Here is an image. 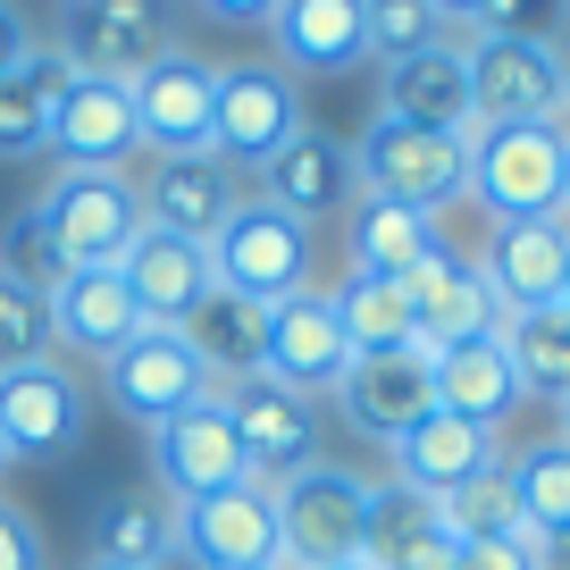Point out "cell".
I'll use <instances>...</instances> for the list:
<instances>
[{"mask_svg": "<svg viewBox=\"0 0 570 570\" xmlns=\"http://www.w3.org/2000/svg\"><path fill=\"white\" fill-rule=\"evenodd\" d=\"M135 336H142V311H135V294H126L118 268H68V277H59V294H51V344H68V353H85V361H101V370H109Z\"/></svg>", "mask_w": 570, "mask_h": 570, "instance_id": "cell-22", "label": "cell"}, {"mask_svg": "<svg viewBox=\"0 0 570 570\" xmlns=\"http://www.w3.org/2000/svg\"><path fill=\"white\" fill-rule=\"evenodd\" d=\"M428 386H436V411L479 420V428H503L520 411V377H512V353H503V327L428 353Z\"/></svg>", "mask_w": 570, "mask_h": 570, "instance_id": "cell-26", "label": "cell"}, {"mask_svg": "<svg viewBox=\"0 0 570 570\" xmlns=\"http://www.w3.org/2000/svg\"><path fill=\"white\" fill-rule=\"evenodd\" d=\"M151 570H210V562H202V553L177 537V546H160V553H151Z\"/></svg>", "mask_w": 570, "mask_h": 570, "instance_id": "cell-46", "label": "cell"}, {"mask_svg": "<svg viewBox=\"0 0 570 570\" xmlns=\"http://www.w3.org/2000/svg\"><path fill=\"white\" fill-rule=\"evenodd\" d=\"M428 9H436L445 26H470V18H479V0H428Z\"/></svg>", "mask_w": 570, "mask_h": 570, "instance_id": "cell-47", "label": "cell"}, {"mask_svg": "<svg viewBox=\"0 0 570 570\" xmlns=\"http://www.w3.org/2000/svg\"><path fill=\"white\" fill-rule=\"evenodd\" d=\"M168 51H177V0H68V26H59L68 76L135 85V76L160 68Z\"/></svg>", "mask_w": 570, "mask_h": 570, "instance_id": "cell-5", "label": "cell"}, {"mask_svg": "<svg viewBox=\"0 0 570 570\" xmlns=\"http://www.w3.org/2000/svg\"><path fill=\"white\" fill-rule=\"evenodd\" d=\"M570 18V0H479L470 35H520V42H553V26Z\"/></svg>", "mask_w": 570, "mask_h": 570, "instance_id": "cell-40", "label": "cell"}, {"mask_svg": "<svg viewBox=\"0 0 570 570\" xmlns=\"http://www.w3.org/2000/svg\"><path fill=\"white\" fill-rule=\"evenodd\" d=\"M503 470H512V495H520V529L529 537H562L570 529V445L562 436L512 453Z\"/></svg>", "mask_w": 570, "mask_h": 570, "instance_id": "cell-36", "label": "cell"}, {"mask_svg": "<svg viewBox=\"0 0 570 570\" xmlns=\"http://www.w3.org/2000/svg\"><path fill=\"white\" fill-rule=\"evenodd\" d=\"M202 18H218V26H268L277 18V0H194Z\"/></svg>", "mask_w": 570, "mask_h": 570, "instance_id": "cell-43", "label": "cell"}, {"mask_svg": "<svg viewBox=\"0 0 570 570\" xmlns=\"http://www.w3.org/2000/svg\"><path fill=\"white\" fill-rule=\"evenodd\" d=\"M268 570H294V562H268Z\"/></svg>", "mask_w": 570, "mask_h": 570, "instance_id": "cell-54", "label": "cell"}, {"mask_svg": "<svg viewBox=\"0 0 570 570\" xmlns=\"http://www.w3.org/2000/svg\"><path fill=\"white\" fill-rule=\"evenodd\" d=\"M177 336L202 353V370H210L218 386H235V377H261L268 311H261V303H244V294H227V285H210V294L194 303V320H185Z\"/></svg>", "mask_w": 570, "mask_h": 570, "instance_id": "cell-32", "label": "cell"}, {"mask_svg": "<svg viewBox=\"0 0 570 570\" xmlns=\"http://www.w3.org/2000/svg\"><path fill=\"white\" fill-rule=\"evenodd\" d=\"M453 570H529V537H495V546H453Z\"/></svg>", "mask_w": 570, "mask_h": 570, "instance_id": "cell-42", "label": "cell"}, {"mask_svg": "<svg viewBox=\"0 0 570 570\" xmlns=\"http://www.w3.org/2000/svg\"><path fill=\"white\" fill-rule=\"evenodd\" d=\"M303 135V92L277 59H244V68H218V101H210V151L227 168H252L261 177L268 151Z\"/></svg>", "mask_w": 570, "mask_h": 570, "instance_id": "cell-9", "label": "cell"}, {"mask_svg": "<svg viewBox=\"0 0 570 570\" xmlns=\"http://www.w3.org/2000/svg\"><path fill=\"white\" fill-rule=\"evenodd\" d=\"M135 126H142V151H160V160H185V151H210V101H218V68L177 51L160 68H142L135 85Z\"/></svg>", "mask_w": 570, "mask_h": 570, "instance_id": "cell-17", "label": "cell"}, {"mask_svg": "<svg viewBox=\"0 0 570 570\" xmlns=\"http://www.w3.org/2000/svg\"><path fill=\"white\" fill-rule=\"evenodd\" d=\"M327 303H336V320H344L353 361H370V353H420V344H411V303H403V285H394V277H344Z\"/></svg>", "mask_w": 570, "mask_h": 570, "instance_id": "cell-33", "label": "cell"}, {"mask_svg": "<svg viewBox=\"0 0 570 570\" xmlns=\"http://www.w3.org/2000/svg\"><path fill=\"white\" fill-rule=\"evenodd\" d=\"M59 92H68V59L35 42L18 68L0 76V160H42V151H51Z\"/></svg>", "mask_w": 570, "mask_h": 570, "instance_id": "cell-30", "label": "cell"}, {"mask_svg": "<svg viewBox=\"0 0 570 570\" xmlns=\"http://www.w3.org/2000/svg\"><path fill=\"white\" fill-rule=\"evenodd\" d=\"M403 303H411V344H420V353H445V344H462V336L503 327V311H495V294H487L479 261L453 252L445 235H436V252L403 277Z\"/></svg>", "mask_w": 570, "mask_h": 570, "instance_id": "cell-15", "label": "cell"}, {"mask_svg": "<svg viewBox=\"0 0 570 570\" xmlns=\"http://www.w3.org/2000/svg\"><path fill=\"white\" fill-rule=\"evenodd\" d=\"M0 277L26 285V294H42V303H51L59 277H68V261H59V235H51V218H42L35 202L0 218Z\"/></svg>", "mask_w": 570, "mask_h": 570, "instance_id": "cell-37", "label": "cell"}, {"mask_svg": "<svg viewBox=\"0 0 570 570\" xmlns=\"http://www.w3.org/2000/svg\"><path fill=\"white\" fill-rule=\"evenodd\" d=\"M562 118H570V51H562Z\"/></svg>", "mask_w": 570, "mask_h": 570, "instance_id": "cell-48", "label": "cell"}, {"mask_svg": "<svg viewBox=\"0 0 570 570\" xmlns=\"http://www.w3.org/2000/svg\"><path fill=\"white\" fill-rule=\"evenodd\" d=\"M244 479V445H235V420H227V394H202L185 403L177 420L151 428V487L177 503L218 495V487Z\"/></svg>", "mask_w": 570, "mask_h": 570, "instance_id": "cell-13", "label": "cell"}, {"mask_svg": "<svg viewBox=\"0 0 570 570\" xmlns=\"http://www.w3.org/2000/svg\"><path fill=\"white\" fill-rule=\"evenodd\" d=\"M92 428V394L68 361H26L0 370V453L9 462H68Z\"/></svg>", "mask_w": 570, "mask_h": 570, "instance_id": "cell-7", "label": "cell"}, {"mask_svg": "<svg viewBox=\"0 0 570 570\" xmlns=\"http://www.w3.org/2000/svg\"><path fill=\"white\" fill-rule=\"evenodd\" d=\"M135 194H142V227L210 252V235L227 227V210L244 202V185H235V168L218 160V151H185V160H160Z\"/></svg>", "mask_w": 570, "mask_h": 570, "instance_id": "cell-19", "label": "cell"}, {"mask_svg": "<svg viewBox=\"0 0 570 570\" xmlns=\"http://www.w3.org/2000/svg\"><path fill=\"white\" fill-rule=\"evenodd\" d=\"M570 126H470V202L495 218H562Z\"/></svg>", "mask_w": 570, "mask_h": 570, "instance_id": "cell-2", "label": "cell"}, {"mask_svg": "<svg viewBox=\"0 0 570 570\" xmlns=\"http://www.w3.org/2000/svg\"><path fill=\"white\" fill-rule=\"evenodd\" d=\"M26 361H51V303L0 277V370H26Z\"/></svg>", "mask_w": 570, "mask_h": 570, "instance_id": "cell-39", "label": "cell"}, {"mask_svg": "<svg viewBox=\"0 0 570 570\" xmlns=\"http://www.w3.org/2000/svg\"><path fill=\"white\" fill-rule=\"evenodd\" d=\"M562 218H570V168H562Z\"/></svg>", "mask_w": 570, "mask_h": 570, "instance_id": "cell-50", "label": "cell"}, {"mask_svg": "<svg viewBox=\"0 0 570 570\" xmlns=\"http://www.w3.org/2000/svg\"><path fill=\"white\" fill-rule=\"evenodd\" d=\"M445 546V520H436V495L403 479H370V512H361V562L377 570H411L420 553Z\"/></svg>", "mask_w": 570, "mask_h": 570, "instance_id": "cell-31", "label": "cell"}, {"mask_svg": "<svg viewBox=\"0 0 570 570\" xmlns=\"http://www.w3.org/2000/svg\"><path fill=\"white\" fill-rule=\"evenodd\" d=\"M202 394H218V377L202 370V353L177 336V327H142V336L109 361V403H118L126 420H142V428L177 420V411L202 403Z\"/></svg>", "mask_w": 570, "mask_h": 570, "instance_id": "cell-16", "label": "cell"}, {"mask_svg": "<svg viewBox=\"0 0 570 570\" xmlns=\"http://www.w3.org/2000/svg\"><path fill=\"white\" fill-rule=\"evenodd\" d=\"M353 142H336V135H320V126L303 118V135L285 142V151H268V168H261V202L268 210H285V218H303V227H320L327 210H353Z\"/></svg>", "mask_w": 570, "mask_h": 570, "instance_id": "cell-20", "label": "cell"}, {"mask_svg": "<svg viewBox=\"0 0 570 570\" xmlns=\"http://www.w3.org/2000/svg\"><path fill=\"white\" fill-rule=\"evenodd\" d=\"M386 453H394V479L420 487V495H445V487H462V479H479V470L503 462V453H495V428L453 420V411H428V420H411Z\"/></svg>", "mask_w": 570, "mask_h": 570, "instance_id": "cell-27", "label": "cell"}, {"mask_svg": "<svg viewBox=\"0 0 570 570\" xmlns=\"http://www.w3.org/2000/svg\"><path fill=\"white\" fill-rule=\"evenodd\" d=\"M361 512H370V479L336 462H311L303 479L277 487V546L294 570H336L361 562Z\"/></svg>", "mask_w": 570, "mask_h": 570, "instance_id": "cell-8", "label": "cell"}, {"mask_svg": "<svg viewBox=\"0 0 570 570\" xmlns=\"http://www.w3.org/2000/svg\"><path fill=\"white\" fill-rule=\"evenodd\" d=\"M553 411H562V445H570V394H562V403H553Z\"/></svg>", "mask_w": 570, "mask_h": 570, "instance_id": "cell-49", "label": "cell"}, {"mask_svg": "<svg viewBox=\"0 0 570 570\" xmlns=\"http://www.w3.org/2000/svg\"><path fill=\"white\" fill-rule=\"evenodd\" d=\"M85 562H109V570H151V553L177 546V495L160 487H118L109 503H92V537H85Z\"/></svg>", "mask_w": 570, "mask_h": 570, "instance_id": "cell-29", "label": "cell"}, {"mask_svg": "<svg viewBox=\"0 0 570 570\" xmlns=\"http://www.w3.org/2000/svg\"><path fill=\"white\" fill-rule=\"evenodd\" d=\"M377 118L394 126H428V135H470V68H462V42H436L420 59H394L377 76Z\"/></svg>", "mask_w": 570, "mask_h": 570, "instance_id": "cell-23", "label": "cell"}, {"mask_svg": "<svg viewBox=\"0 0 570 570\" xmlns=\"http://www.w3.org/2000/svg\"><path fill=\"white\" fill-rule=\"evenodd\" d=\"M353 370V344H344V320L327 303V285H303V294H285L268 303V344H261V377L294 394H336V377Z\"/></svg>", "mask_w": 570, "mask_h": 570, "instance_id": "cell-11", "label": "cell"}, {"mask_svg": "<svg viewBox=\"0 0 570 570\" xmlns=\"http://www.w3.org/2000/svg\"><path fill=\"white\" fill-rule=\"evenodd\" d=\"M336 570H377V562H336Z\"/></svg>", "mask_w": 570, "mask_h": 570, "instance_id": "cell-52", "label": "cell"}, {"mask_svg": "<svg viewBox=\"0 0 570 570\" xmlns=\"http://www.w3.org/2000/svg\"><path fill=\"white\" fill-rule=\"evenodd\" d=\"M177 537L210 570H268V562H285V546H277V487L235 479V487H218V495L177 503Z\"/></svg>", "mask_w": 570, "mask_h": 570, "instance_id": "cell-14", "label": "cell"}, {"mask_svg": "<svg viewBox=\"0 0 570 570\" xmlns=\"http://www.w3.org/2000/svg\"><path fill=\"white\" fill-rule=\"evenodd\" d=\"M227 394V420H235V445H244V479L261 487H285L303 479L311 462H320V403L294 386H277V377H235Z\"/></svg>", "mask_w": 570, "mask_h": 570, "instance_id": "cell-10", "label": "cell"}, {"mask_svg": "<svg viewBox=\"0 0 570 570\" xmlns=\"http://www.w3.org/2000/svg\"><path fill=\"white\" fill-rule=\"evenodd\" d=\"M353 185L370 202H403V210L436 218L470 202V135H428V126L370 118L353 142Z\"/></svg>", "mask_w": 570, "mask_h": 570, "instance_id": "cell-1", "label": "cell"}, {"mask_svg": "<svg viewBox=\"0 0 570 570\" xmlns=\"http://www.w3.org/2000/svg\"><path fill=\"white\" fill-rule=\"evenodd\" d=\"M436 520H445V546H495V537H529L520 529V495H512V470H479V479L445 487L436 495Z\"/></svg>", "mask_w": 570, "mask_h": 570, "instance_id": "cell-35", "label": "cell"}, {"mask_svg": "<svg viewBox=\"0 0 570 570\" xmlns=\"http://www.w3.org/2000/svg\"><path fill=\"white\" fill-rule=\"evenodd\" d=\"M85 570H109V562H85Z\"/></svg>", "mask_w": 570, "mask_h": 570, "instance_id": "cell-55", "label": "cell"}, {"mask_svg": "<svg viewBox=\"0 0 570 570\" xmlns=\"http://www.w3.org/2000/svg\"><path fill=\"white\" fill-rule=\"evenodd\" d=\"M445 42V18L428 0H370V59L394 68V59H420Z\"/></svg>", "mask_w": 570, "mask_h": 570, "instance_id": "cell-38", "label": "cell"}, {"mask_svg": "<svg viewBox=\"0 0 570 570\" xmlns=\"http://www.w3.org/2000/svg\"><path fill=\"white\" fill-rule=\"evenodd\" d=\"M35 210L51 218L68 268H118L142 235V194L126 168H59L35 194Z\"/></svg>", "mask_w": 570, "mask_h": 570, "instance_id": "cell-3", "label": "cell"}, {"mask_svg": "<svg viewBox=\"0 0 570 570\" xmlns=\"http://www.w3.org/2000/svg\"><path fill=\"white\" fill-rule=\"evenodd\" d=\"M210 277L227 285V294H244V303H261V311L285 303V294L311 285V227L268 210L261 194H244L227 210V227L210 235Z\"/></svg>", "mask_w": 570, "mask_h": 570, "instance_id": "cell-4", "label": "cell"}, {"mask_svg": "<svg viewBox=\"0 0 570 570\" xmlns=\"http://www.w3.org/2000/svg\"><path fill=\"white\" fill-rule=\"evenodd\" d=\"M0 479H9V453H0Z\"/></svg>", "mask_w": 570, "mask_h": 570, "instance_id": "cell-53", "label": "cell"}, {"mask_svg": "<svg viewBox=\"0 0 570 570\" xmlns=\"http://www.w3.org/2000/svg\"><path fill=\"white\" fill-rule=\"evenodd\" d=\"M503 353H512V377H520V403H562L570 394V311H520L503 320Z\"/></svg>", "mask_w": 570, "mask_h": 570, "instance_id": "cell-34", "label": "cell"}, {"mask_svg": "<svg viewBox=\"0 0 570 570\" xmlns=\"http://www.w3.org/2000/svg\"><path fill=\"white\" fill-rule=\"evenodd\" d=\"M344 252H353V277H394L403 285L411 268L436 252V218L403 210V202L353 194V210H344Z\"/></svg>", "mask_w": 570, "mask_h": 570, "instance_id": "cell-28", "label": "cell"}, {"mask_svg": "<svg viewBox=\"0 0 570 570\" xmlns=\"http://www.w3.org/2000/svg\"><path fill=\"white\" fill-rule=\"evenodd\" d=\"M479 277H487L503 320L553 311L562 303V277H570V218H495L487 252H479Z\"/></svg>", "mask_w": 570, "mask_h": 570, "instance_id": "cell-12", "label": "cell"}, {"mask_svg": "<svg viewBox=\"0 0 570 570\" xmlns=\"http://www.w3.org/2000/svg\"><path fill=\"white\" fill-rule=\"evenodd\" d=\"M529 570H570V529L562 537H529Z\"/></svg>", "mask_w": 570, "mask_h": 570, "instance_id": "cell-45", "label": "cell"}, {"mask_svg": "<svg viewBox=\"0 0 570 570\" xmlns=\"http://www.w3.org/2000/svg\"><path fill=\"white\" fill-rule=\"evenodd\" d=\"M26 51H35V26H26V18H18V9H9V0H0V76L18 68V59H26Z\"/></svg>", "mask_w": 570, "mask_h": 570, "instance_id": "cell-44", "label": "cell"}, {"mask_svg": "<svg viewBox=\"0 0 570 570\" xmlns=\"http://www.w3.org/2000/svg\"><path fill=\"white\" fill-rule=\"evenodd\" d=\"M553 311H570V277H562V303H553Z\"/></svg>", "mask_w": 570, "mask_h": 570, "instance_id": "cell-51", "label": "cell"}, {"mask_svg": "<svg viewBox=\"0 0 570 570\" xmlns=\"http://www.w3.org/2000/svg\"><path fill=\"white\" fill-rule=\"evenodd\" d=\"M0 570H42V529L0 495Z\"/></svg>", "mask_w": 570, "mask_h": 570, "instance_id": "cell-41", "label": "cell"}, {"mask_svg": "<svg viewBox=\"0 0 570 570\" xmlns=\"http://www.w3.org/2000/svg\"><path fill=\"white\" fill-rule=\"evenodd\" d=\"M51 160L59 168H135L142 160V126H135V92L109 76H68L51 118Z\"/></svg>", "mask_w": 570, "mask_h": 570, "instance_id": "cell-18", "label": "cell"}, {"mask_svg": "<svg viewBox=\"0 0 570 570\" xmlns=\"http://www.w3.org/2000/svg\"><path fill=\"white\" fill-rule=\"evenodd\" d=\"M470 118L479 126H570L562 118V42H520V35H470Z\"/></svg>", "mask_w": 570, "mask_h": 570, "instance_id": "cell-6", "label": "cell"}, {"mask_svg": "<svg viewBox=\"0 0 570 570\" xmlns=\"http://www.w3.org/2000/svg\"><path fill=\"white\" fill-rule=\"evenodd\" d=\"M118 277H126V294H135L142 327H185V320H194V303L218 285L210 277V252L177 244V235H160V227L135 235V252L118 261Z\"/></svg>", "mask_w": 570, "mask_h": 570, "instance_id": "cell-25", "label": "cell"}, {"mask_svg": "<svg viewBox=\"0 0 570 570\" xmlns=\"http://www.w3.org/2000/svg\"><path fill=\"white\" fill-rule=\"evenodd\" d=\"M268 42L285 76H344L370 59V0H277Z\"/></svg>", "mask_w": 570, "mask_h": 570, "instance_id": "cell-21", "label": "cell"}, {"mask_svg": "<svg viewBox=\"0 0 570 570\" xmlns=\"http://www.w3.org/2000/svg\"><path fill=\"white\" fill-rule=\"evenodd\" d=\"M336 411L361 428V436L394 445L411 420H428V411H436V386H428V353H370V361H353V370L336 377Z\"/></svg>", "mask_w": 570, "mask_h": 570, "instance_id": "cell-24", "label": "cell"}]
</instances>
